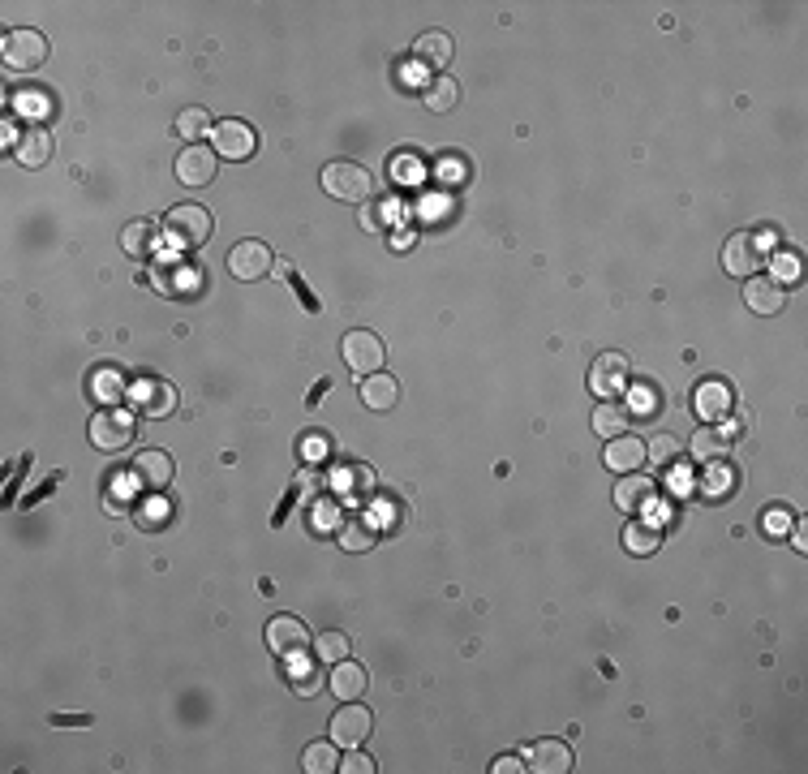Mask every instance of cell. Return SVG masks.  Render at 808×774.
<instances>
[{
    "mask_svg": "<svg viewBox=\"0 0 808 774\" xmlns=\"http://www.w3.org/2000/svg\"><path fill=\"white\" fill-rule=\"evenodd\" d=\"M211 233H215V220H211V211L198 207V203H181L164 215V237L177 250H198Z\"/></svg>",
    "mask_w": 808,
    "mask_h": 774,
    "instance_id": "1",
    "label": "cell"
},
{
    "mask_svg": "<svg viewBox=\"0 0 808 774\" xmlns=\"http://www.w3.org/2000/svg\"><path fill=\"white\" fill-rule=\"evenodd\" d=\"M323 190L336 198V203H366V198H374V177L362 164L336 160V164L323 168Z\"/></svg>",
    "mask_w": 808,
    "mask_h": 774,
    "instance_id": "2",
    "label": "cell"
},
{
    "mask_svg": "<svg viewBox=\"0 0 808 774\" xmlns=\"http://www.w3.org/2000/svg\"><path fill=\"white\" fill-rule=\"evenodd\" d=\"M134 435H138V422H134V413H125L121 405L95 413V422H91V443L99 452H121L134 443Z\"/></svg>",
    "mask_w": 808,
    "mask_h": 774,
    "instance_id": "3",
    "label": "cell"
},
{
    "mask_svg": "<svg viewBox=\"0 0 808 774\" xmlns=\"http://www.w3.org/2000/svg\"><path fill=\"white\" fill-rule=\"evenodd\" d=\"M0 56H5V69L13 74H31L48 61V39L39 31H9L5 43H0Z\"/></svg>",
    "mask_w": 808,
    "mask_h": 774,
    "instance_id": "4",
    "label": "cell"
},
{
    "mask_svg": "<svg viewBox=\"0 0 808 774\" xmlns=\"http://www.w3.org/2000/svg\"><path fill=\"white\" fill-rule=\"evenodd\" d=\"M340 353H344V362H349V370L353 375H379L383 370V357H387V349H383V340L374 336V332H344V340H340Z\"/></svg>",
    "mask_w": 808,
    "mask_h": 774,
    "instance_id": "5",
    "label": "cell"
},
{
    "mask_svg": "<svg viewBox=\"0 0 808 774\" xmlns=\"http://www.w3.org/2000/svg\"><path fill=\"white\" fill-rule=\"evenodd\" d=\"M589 392L598 400H619L628 392V357L624 353H598L589 366Z\"/></svg>",
    "mask_w": 808,
    "mask_h": 774,
    "instance_id": "6",
    "label": "cell"
},
{
    "mask_svg": "<svg viewBox=\"0 0 808 774\" xmlns=\"http://www.w3.org/2000/svg\"><path fill=\"white\" fill-rule=\"evenodd\" d=\"M271 267H276V263H271V246H267V241H237V246L228 250V276L241 280V284L267 280Z\"/></svg>",
    "mask_w": 808,
    "mask_h": 774,
    "instance_id": "7",
    "label": "cell"
},
{
    "mask_svg": "<svg viewBox=\"0 0 808 774\" xmlns=\"http://www.w3.org/2000/svg\"><path fill=\"white\" fill-rule=\"evenodd\" d=\"M374 731V719L366 706H357V701H344V706L331 714V740H336V749H362Z\"/></svg>",
    "mask_w": 808,
    "mask_h": 774,
    "instance_id": "8",
    "label": "cell"
},
{
    "mask_svg": "<svg viewBox=\"0 0 808 774\" xmlns=\"http://www.w3.org/2000/svg\"><path fill=\"white\" fill-rule=\"evenodd\" d=\"M211 147L220 160H250V155L258 151V134L245 121H220L211 129Z\"/></svg>",
    "mask_w": 808,
    "mask_h": 774,
    "instance_id": "9",
    "label": "cell"
},
{
    "mask_svg": "<svg viewBox=\"0 0 808 774\" xmlns=\"http://www.w3.org/2000/svg\"><path fill=\"white\" fill-rule=\"evenodd\" d=\"M744 306L761 314V319H774V314L787 310V284H778L770 276H748L744 280Z\"/></svg>",
    "mask_w": 808,
    "mask_h": 774,
    "instance_id": "10",
    "label": "cell"
},
{
    "mask_svg": "<svg viewBox=\"0 0 808 774\" xmlns=\"http://www.w3.org/2000/svg\"><path fill=\"white\" fill-rule=\"evenodd\" d=\"M215 172H220V155H215V147H202V142L181 147V155H177V181L181 185H211Z\"/></svg>",
    "mask_w": 808,
    "mask_h": 774,
    "instance_id": "11",
    "label": "cell"
},
{
    "mask_svg": "<svg viewBox=\"0 0 808 774\" xmlns=\"http://www.w3.org/2000/svg\"><path fill=\"white\" fill-rule=\"evenodd\" d=\"M172 456L168 452H160V448H151V452H138L134 456V465H129V478H134L142 491H168V482H172Z\"/></svg>",
    "mask_w": 808,
    "mask_h": 774,
    "instance_id": "12",
    "label": "cell"
},
{
    "mask_svg": "<svg viewBox=\"0 0 808 774\" xmlns=\"http://www.w3.org/2000/svg\"><path fill=\"white\" fill-rule=\"evenodd\" d=\"M310 645V628L297 620V615H276V620L267 624V650L271 654H280V658H288V654H301Z\"/></svg>",
    "mask_w": 808,
    "mask_h": 774,
    "instance_id": "13",
    "label": "cell"
},
{
    "mask_svg": "<svg viewBox=\"0 0 808 774\" xmlns=\"http://www.w3.org/2000/svg\"><path fill=\"white\" fill-rule=\"evenodd\" d=\"M757 267H761V250H757V241L748 237V233L727 237V250H723V271H727V276L748 280V276H757Z\"/></svg>",
    "mask_w": 808,
    "mask_h": 774,
    "instance_id": "14",
    "label": "cell"
},
{
    "mask_svg": "<svg viewBox=\"0 0 808 774\" xmlns=\"http://www.w3.org/2000/svg\"><path fill=\"white\" fill-rule=\"evenodd\" d=\"M602 461H606L611 473H637L645 465V443L637 435H615V439H606Z\"/></svg>",
    "mask_w": 808,
    "mask_h": 774,
    "instance_id": "15",
    "label": "cell"
},
{
    "mask_svg": "<svg viewBox=\"0 0 808 774\" xmlns=\"http://www.w3.org/2000/svg\"><path fill=\"white\" fill-rule=\"evenodd\" d=\"M688 452L697 456L701 465H714V461H723V456L731 452V435L727 430H718L714 422H705V426H697V435L688 439Z\"/></svg>",
    "mask_w": 808,
    "mask_h": 774,
    "instance_id": "16",
    "label": "cell"
},
{
    "mask_svg": "<svg viewBox=\"0 0 808 774\" xmlns=\"http://www.w3.org/2000/svg\"><path fill=\"white\" fill-rule=\"evenodd\" d=\"M362 405L370 409V413H392L396 405H400V383L392 379V375H366L362 379Z\"/></svg>",
    "mask_w": 808,
    "mask_h": 774,
    "instance_id": "17",
    "label": "cell"
},
{
    "mask_svg": "<svg viewBox=\"0 0 808 774\" xmlns=\"http://www.w3.org/2000/svg\"><path fill=\"white\" fill-rule=\"evenodd\" d=\"M529 770H538V774H568L572 770V749H568V740H538L529 749Z\"/></svg>",
    "mask_w": 808,
    "mask_h": 774,
    "instance_id": "18",
    "label": "cell"
},
{
    "mask_svg": "<svg viewBox=\"0 0 808 774\" xmlns=\"http://www.w3.org/2000/svg\"><path fill=\"white\" fill-rule=\"evenodd\" d=\"M731 405H735V396H731V387L723 379H705L697 387V413L705 422H723L731 413Z\"/></svg>",
    "mask_w": 808,
    "mask_h": 774,
    "instance_id": "19",
    "label": "cell"
},
{
    "mask_svg": "<svg viewBox=\"0 0 808 774\" xmlns=\"http://www.w3.org/2000/svg\"><path fill=\"white\" fill-rule=\"evenodd\" d=\"M13 160H18L22 168H43L52 160V134L43 125H31L18 138V147H13Z\"/></svg>",
    "mask_w": 808,
    "mask_h": 774,
    "instance_id": "20",
    "label": "cell"
},
{
    "mask_svg": "<svg viewBox=\"0 0 808 774\" xmlns=\"http://www.w3.org/2000/svg\"><path fill=\"white\" fill-rule=\"evenodd\" d=\"M649 499H654V482H649L645 473H624V482L615 486V508L628 512V516L645 512Z\"/></svg>",
    "mask_w": 808,
    "mask_h": 774,
    "instance_id": "21",
    "label": "cell"
},
{
    "mask_svg": "<svg viewBox=\"0 0 808 774\" xmlns=\"http://www.w3.org/2000/svg\"><path fill=\"white\" fill-rule=\"evenodd\" d=\"M327 684H331V693H336L340 701H357V697H366L370 676H366L362 663H349V658H344V663L331 667V680Z\"/></svg>",
    "mask_w": 808,
    "mask_h": 774,
    "instance_id": "22",
    "label": "cell"
},
{
    "mask_svg": "<svg viewBox=\"0 0 808 774\" xmlns=\"http://www.w3.org/2000/svg\"><path fill=\"white\" fill-rule=\"evenodd\" d=\"M413 61H417V65H426V69H430V78L443 74V65L452 61V39H447L443 31H426L422 39H417V48H413Z\"/></svg>",
    "mask_w": 808,
    "mask_h": 774,
    "instance_id": "23",
    "label": "cell"
},
{
    "mask_svg": "<svg viewBox=\"0 0 808 774\" xmlns=\"http://www.w3.org/2000/svg\"><path fill=\"white\" fill-rule=\"evenodd\" d=\"M125 392H129V383L121 379V370L104 366V370H95V375H91V400H99L104 409H117L121 400H125Z\"/></svg>",
    "mask_w": 808,
    "mask_h": 774,
    "instance_id": "24",
    "label": "cell"
},
{
    "mask_svg": "<svg viewBox=\"0 0 808 774\" xmlns=\"http://www.w3.org/2000/svg\"><path fill=\"white\" fill-rule=\"evenodd\" d=\"M422 99H426V108H430V112H456V104H460V86H456V78L435 74V78L426 82Z\"/></svg>",
    "mask_w": 808,
    "mask_h": 774,
    "instance_id": "25",
    "label": "cell"
},
{
    "mask_svg": "<svg viewBox=\"0 0 808 774\" xmlns=\"http://www.w3.org/2000/svg\"><path fill=\"white\" fill-rule=\"evenodd\" d=\"M155 237H160V224H155V220H138V224H129L125 233H121V246H125L129 258H147L155 250Z\"/></svg>",
    "mask_w": 808,
    "mask_h": 774,
    "instance_id": "26",
    "label": "cell"
},
{
    "mask_svg": "<svg viewBox=\"0 0 808 774\" xmlns=\"http://www.w3.org/2000/svg\"><path fill=\"white\" fill-rule=\"evenodd\" d=\"M628 422H632V413L619 405V400H602L598 405V413H594V430L602 439H615V435H628Z\"/></svg>",
    "mask_w": 808,
    "mask_h": 774,
    "instance_id": "27",
    "label": "cell"
},
{
    "mask_svg": "<svg viewBox=\"0 0 808 774\" xmlns=\"http://www.w3.org/2000/svg\"><path fill=\"white\" fill-rule=\"evenodd\" d=\"M288 658H293V663H288V684H293L301 697H314V693H319V684H323V671L314 667V663H306V650L288 654Z\"/></svg>",
    "mask_w": 808,
    "mask_h": 774,
    "instance_id": "28",
    "label": "cell"
},
{
    "mask_svg": "<svg viewBox=\"0 0 808 774\" xmlns=\"http://www.w3.org/2000/svg\"><path fill=\"white\" fill-rule=\"evenodd\" d=\"M172 129H177V138H181V142H190V147H194V142L207 138L215 125H211V112H207V108H185Z\"/></svg>",
    "mask_w": 808,
    "mask_h": 774,
    "instance_id": "29",
    "label": "cell"
},
{
    "mask_svg": "<svg viewBox=\"0 0 808 774\" xmlns=\"http://www.w3.org/2000/svg\"><path fill=\"white\" fill-rule=\"evenodd\" d=\"M301 766H306L310 774H331V770H340L336 740H314V744H306V753H301Z\"/></svg>",
    "mask_w": 808,
    "mask_h": 774,
    "instance_id": "30",
    "label": "cell"
},
{
    "mask_svg": "<svg viewBox=\"0 0 808 774\" xmlns=\"http://www.w3.org/2000/svg\"><path fill=\"white\" fill-rule=\"evenodd\" d=\"M624 547L632 555H654L662 547V529L658 525H624Z\"/></svg>",
    "mask_w": 808,
    "mask_h": 774,
    "instance_id": "31",
    "label": "cell"
},
{
    "mask_svg": "<svg viewBox=\"0 0 808 774\" xmlns=\"http://www.w3.org/2000/svg\"><path fill=\"white\" fill-rule=\"evenodd\" d=\"M138 400H142V409H147L151 418H160V413H172V405H177V392H172L168 383H142L138 387Z\"/></svg>",
    "mask_w": 808,
    "mask_h": 774,
    "instance_id": "32",
    "label": "cell"
},
{
    "mask_svg": "<svg viewBox=\"0 0 808 774\" xmlns=\"http://www.w3.org/2000/svg\"><path fill=\"white\" fill-rule=\"evenodd\" d=\"M340 547L344 551H370L374 547V525L370 521H349V525H340Z\"/></svg>",
    "mask_w": 808,
    "mask_h": 774,
    "instance_id": "33",
    "label": "cell"
},
{
    "mask_svg": "<svg viewBox=\"0 0 808 774\" xmlns=\"http://www.w3.org/2000/svg\"><path fill=\"white\" fill-rule=\"evenodd\" d=\"M314 654H319V663H344L349 658V637L344 633H323V637H314Z\"/></svg>",
    "mask_w": 808,
    "mask_h": 774,
    "instance_id": "34",
    "label": "cell"
},
{
    "mask_svg": "<svg viewBox=\"0 0 808 774\" xmlns=\"http://www.w3.org/2000/svg\"><path fill=\"white\" fill-rule=\"evenodd\" d=\"M645 456H649V461H654L658 469H671L675 456H680V439H675V435H654V439L645 443Z\"/></svg>",
    "mask_w": 808,
    "mask_h": 774,
    "instance_id": "35",
    "label": "cell"
},
{
    "mask_svg": "<svg viewBox=\"0 0 808 774\" xmlns=\"http://www.w3.org/2000/svg\"><path fill=\"white\" fill-rule=\"evenodd\" d=\"M13 108H22V117L43 121V117H52V95L48 91H22L13 99Z\"/></svg>",
    "mask_w": 808,
    "mask_h": 774,
    "instance_id": "36",
    "label": "cell"
},
{
    "mask_svg": "<svg viewBox=\"0 0 808 774\" xmlns=\"http://www.w3.org/2000/svg\"><path fill=\"white\" fill-rule=\"evenodd\" d=\"M731 482H735L731 469H727L723 461H714V473L701 482V495H705V499H727V495H731Z\"/></svg>",
    "mask_w": 808,
    "mask_h": 774,
    "instance_id": "37",
    "label": "cell"
},
{
    "mask_svg": "<svg viewBox=\"0 0 808 774\" xmlns=\"http://www.w3.org/2000/svg\"><path fill=\"white\" fill-rule=\"evenodd\" d=\"M761 525H766V538L778 542V538H787V534H791V525H796V521H791L787 512H778V508H774V512H766V521H761Z\"/></svg>",
    "mask_w": 808,
    "mask_h": 774,
    "instance_id": "38",
    "label": "cell"
},
{
    "mask_svg": "<svg viewBox=\"0 0 808 774\" xmlns=\"http://www.w3.org/2000/svg\"><path fill=\"white\" fill-rule=\"evenodd\" d=\"M340 770L344 774H374V757H366L362 749H349V753H344V762H340Z\"/></svg>",
    "mask_w": 808,
    "mask_h": 774,
    "instance_id": "39",
    "label": "cell"
},
{
    "mask_svg": "<svg viewBox=\"0 0 808 774\" xmlns=\"http://www.w3.org/2000/svg\"><path fill=\"white\" fill-rule=\"evenodd\" d=\"M774 271H778V284L791 280V276H796V258H783V254H778V258H774Z\"/></svg>",
    "mask_w": 808,
    "mask_h": 774,
    "instance_id": "40",
    "label": "cell"
},
{
    "mask_svg": "<svg viewBox=\"0 0 808 774\" xmlns=\"http://www.w3.org/2000/svg\"><path fill=\"white\" fill-rule=\"evenodd\" d=\"M658 405H662L658 392H641V396H637V413H658Z\"/></svg>",
    "mask_w": 808,
    "mask_h": 774,
    "instance_id": "41",
    "label": "cell"
},
{
    "mask_svg": "<svg viewBox=\"0 0 808 774\" xmlns=\"http://www.w3.org/2000/svg\"><path fill=\"white\" fill-rule=\"evenodd\" d=\"M490 770H495V774H516V770H529V766H521L516 757H499V762L490 766Z\"/></svg>",
    "mask_w": 808,
    "mask_h": 774,
    "instance_id": "42",
    "label": "cell"
},
{
    "mask_svg": "<svg viewBox=\"0 0 808 774\" xmlns=\"http://www.w3.org/2000/svg\"><path fill=\"white\" fill-rule=\"evenodd\" d=\"M52 723L56 727H86L91 719H86V714H65V719H61V714H52Z\"/></svg>",
    "mask_w": 808,
    "mask_h": 774,
    "instance_id": "43",
    "label": "cell"
},
{
    "mask_svg": "<svg viewBox=\"0 0 808 774\" xmlns=\"http://www.w3.org/2000/svg\"><path fill=\"white\" fill-rule=\"evenodd\" d=\"M293 293H297L301 301H306V306H310V310H319V301H314V297H310V289H306V280H293Z\"/></svg>",
    "mask_w": 808,
    "mask_h": 774,
    "instance_id": "44",
    "label": "cell"
},
{
    "mask_svg": "<svg viewBox=\"0 0 808 774\" xmlns=\"http://www.w3.org/2000/svg\"><path fill=\"white\" fill-rule=\"evenodd\" d=\"M791 542L804 551V542H808V534H804V525H791Z\"/></svg>",
    "mask_w": 808,
    "mask_h": 774,
    "instance_id": "45",
    "label": "cell"
}]
</instances>
